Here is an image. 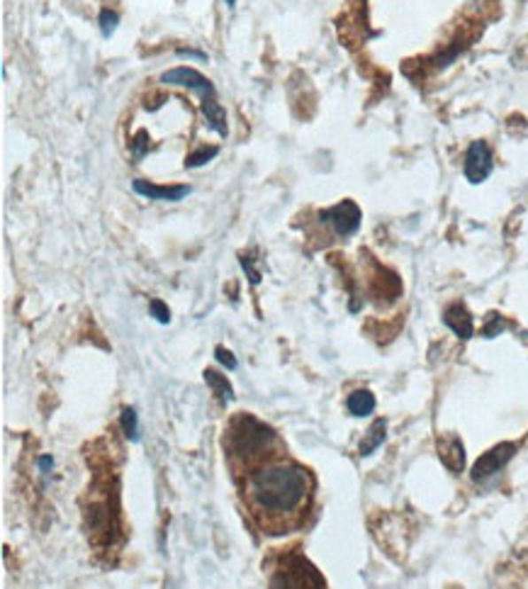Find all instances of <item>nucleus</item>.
Returning a JSON list of instances; mask_svg holds the SVG:
<instances>
[{
	"label": "nucleus",
	"instance_id": "obj_1",
	"mask_svg": "<svg viewBox=\"0 0 528 589\" xmlns=\"http://www.w3.org/2000/svg\"><path fill=\"white\" fill-rule=\"evenodd\" d=\"M312 475L288 458L260 465L244 477L246 512L266 536H285L302 526L312 507Z\"/></svg>",
	"mask_w": 528,
	"mask_h": 589
},
{
	"label": "nucleus",
	"instance_id": "obj_12",
	"mask_svg": "<svg viewBox=\"0 0 528 589\" xmlns=\"http://www.w3.org/2000/svg\"><path fill=\"white\" fill-rule=\"evenodd\" d=\"M384 438H387V422L377 419V422L368 429V436L361 441V455L375 453V448H380Z\"/></svg>",
	"mask_w": 528,
	"mask_h": 589
},
{
	"label": "nucleus",
	"instance_id": "obj_16",
	"mask_svg": "<svg viewBox=\"0 0 528 589\" xmlns=\"http://www.w3.org/2000/svg\"><path fill=\"white\" fill-rule=\"evenodd\" d=\"M149 309H151V317H154L159 324H168V322H171V312H168V307H166L161 299H151Z\"/></svg>",
	"mask_w": 528,
	"mask_h": 589
},
{
	"label": "nucleus",
	"instance_id": "obj_6",
	"mask_svg": "<svg viewBox=\"0 0 528 589\" xmlns=\"http://www.w3.org/2000/svg\"><path fill=\"white\" fill-rule=\"evenodd\" d=\"M492 166L494 164H492L490 146L485 144V142H472L468 154H465V166H462L465 178L470 183H482L492 174Z\"/></svg>",
	"mask_w": 528,
	"mask_h": 589
},
{
	"label": "nucleus",
	"instance_id": "obj_4",
	"mask_svg": "<svg viewBox=\"0 0 528 589\" xmlns=\"http://www.w3.org/2000/svg\"><path fill=\"white\" fill-rule=\"evenodd\" d=\"M514 455H516V446L514 444L494 446V448H490L487 453L478 458V463H475V468H472L470 477L475 480V483H485V480H490V477H494V475L500 473L504 465L509 463Z\"/></svg>",
	"mask_w": 528,
	"mask_h": 589
},
{
	"label": "nucleus",
	"instance_id": "obj_7",
	"mask_svg": "<svg viewBox=\"0 0 528 589\" xmlns=\"http://www.w3.org/2000/svg\"><path fill=\"white\" fill-rule=\"evenodd\" d=\"M439 458L441 463L453 470V473H461L465 468V448H462V441L458 436H441L439 438Z\"/></svg>",
	"mask_w": 528,
	"mask_h": 589
},
{
	"label": "nucleus",
	"instance_id": "obj_9",
	"mask_svg": "<svg viewBox=\"0 0 528 589\" xmlns=\"http://www.w3.org/2000/svg\"><path fill=\"white\" fill-rule=\"evenodd\" d=\"M136 193L144 195V198H154V200H181L185 195H190V185H154L149 183V181H142V178H136L135 183H132Z\"/></svg>",
	"mask_w": 528,
	"mask_h": 589
},
{
	"label": "nucleus",
	"instance_id": "obj_3",
	"mask_svg": "<svg viewBox=\"0 0 528 589\" xmlns=\"http://www.w3.org/2000/svg\"><path fill=\"white\" fill-rule=\"evenodd\" d=\"M161 81H164V83H174V86H185L190 88V90H198L202 96V112L207 117L210 127L217 129L221 136H227V115H224V110H221V105L217 103V93H214V88H212L207 78L198 74V71H192V68L178 66L166 71Z\"/></svg>",
	"mask_w": 528,
	"mask_h": 589
},
{
	"label": "nucleus",
	"instance_id": "obj_11",
	"mask_svg": "<svg viewBox=\"0 0 528 589\" xmlns=\"http://www.w3.org/2000/svg\"><path fill=\"white\" fill-rule=\"evenodd\" d=\"M346 407H348V412H351L353 416L373 415L375 395L370 392V390H355V392H351V395H348Z\"/></svg>",
	"mask_w": 528,
	"mask_h": 589
},
{
	"label": "nucleus",
	"instance_id": "obj_17",
	"mask_svg": "<svg viewBox=\"0 0 528 589\" xmlns=\"http://www.w3.org/2000/svg\"><path fill=\"white\" fill-rule=\"evenodd\" d=\"M115 27H117V12H113V10H103V12H100V29H103V35L110 37V35L115 32Z\"/></svg>",
	"mask_w": 528,
	"mask_h": 589
},
{
	"label": "nucleus",
	"instance_id": "obj_19",
	"mask_svg": "<svg viewBox=\"0 0 528 589\" xmlns=\"http://www.w3.org/2000/svg\"><path fill=\"white\" fill-rule=\"evenodd\" d=\"M39 465H42V468H39V470H42V473H49V470H51V465H54V461H51V458H49V455H44V458H42V461H39Z\"/></svg>",
	"mask_w": 528,
	"mask_h": 589
},
{
	"label": "nucleus",
	"instance_id": "obj_15",
	"mask_svg": "<svg viewBox=\"0 0 528 589\" xmlns=\"http://www.w3.org/2000/svg\"><path fill=\"white\" fill-rule=\"evenodd\" d=\"M214 358H217V360H220L221 366L227 368V370H237V368H239V360H237V356H234L231 351H227L224 346L214 348Z\"/></svg>",
	"mask_w": 528,
	"mask_h": 589
},
{
	"label": "nucleus",
	"instance_id": "obj_2",
	"mask_svg": "<svg viewBox=\"0 0 528 589\" xmlns=\"http://www.w3.org/2000/svg\"><path fill=\"white\" fill-rule=\"evenodd\" d=\"M221 446L234 477H246L260 465L285 458V444L278 431L251 415L231 416Z\"/></svg>",
	"mask_w": 528,
	"mask_h": 589
},
{
	"label": "nucleus",
	"instance_id": "obj_14",
	"mask_svg": "<svg viewBox=\"0 0 528 589\" xmlns=\"http://www.w3.org/2000/svg\"><path fill=\"white\" fill-rule=\"evenodd\" d=\"M217 151H220L217 146H210V149H202V151H198V154H192L190 159H185V166H188V168H198V166L207 164V161H210L212 156L217 154Z\"/></svg>",
	"mask_w": 528,
	"mask_h": 589
},
{
	"label": "nucleus",
	"instance_id": "obj_18",
	"mask_svg": "<svg viewBox=\"0 0 528 589\" xmlns=\"http://www.w3.org/2000/svg\"><path fill=\"white\" fill-rule=\"evenodd\" d=\"M504 327H507V324H504V319H501L500 314H492V322L487 324V327L482 329V334H485L487 338H492V337H497V334H500V329H504Z\"/></svg>",
	"mask_w": 528,
	"mask_h": 589
},
{
	"label": "nucleus",
	"instance_id": "obj_13",
	"mask_svg": "<svg viewBox=\"0 0 528 589\" xmlns=\"http://www.w3.org/2000/svg\"><path fill=\"white\" fill-rule=\"evenodd\" d=\"M120 422H122V429H125V436L129 441H139V416H136L135 407H125L122 409V416H120Z\"/></svg>",
	"mask_w": 528,
	"mask_h": 589
},
{
	"label": "nucleus",
	"instance_id": "obj_8",
	"mask_svg": "<svg viewBox=\"0 0 528 589\" xmlns=\"http://www.w3.org/2000/svg\"><path fill=\"white\" fill-rule=\"evenodd\" d=\"M443 324L451 329L458 338H470L475 334V324H472V314L468 312L465 305H451L443 312Z\"/></svg>",
	"mask_w": 528,
	"mask_h": 589
},
{
	"label": "nucleus",
	"instance_id": "obj_5",
	"mask_svg": "<svg viewBox=\"0 0 528 589\" xmlns=\"http://www.w3.org/2000/svg\"><path fill=\"white\" fill-rule=\"evenodd\" d=\"M322 220H324L338 236H351V234L358 232V227H361V210H358V205L351 203V200H344V203L334 205L327 213H322Z\"/></svg>",
	"mask_w": 528,
	"mask_h": 589
},
{
	"label": "nucleus",
	"instance_id": "obj_10",
	"mask_svg": "<svg viewBox=\"0 0 528 589\" xmlns=\"http://www.w3.org/2000/svg\"><path fill=\"white\" fill-rule=\"evenodd\" d=\"M202 377H205V383L210 385L212 392L220 397L221 405H227V402H231V399H234V390H231V383L227 380V376H221L220 370H212V368H207V370L202 373Z\"/></svg>",
	"mask_w": 528,
	"mask_h": 589
}]
</instances>
